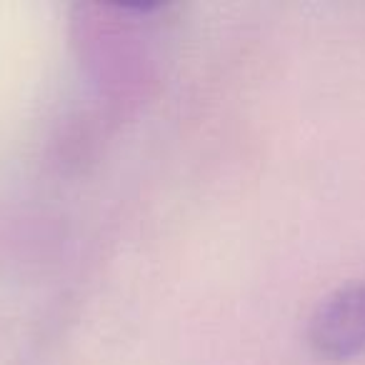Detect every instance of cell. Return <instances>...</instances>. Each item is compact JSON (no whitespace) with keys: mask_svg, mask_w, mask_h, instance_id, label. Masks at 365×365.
Segmentation results:
<instances>
[{"mask_svg":"<svg viewBox=\"0 0 365 365\" xmlns=\"http://www.w3.org/2000/svg\"><path fill=\"white\" fill-rule=\"evenodd\" d=\"M308 345L318 358L333 363L365 355V283L343 285L315 305Z\"/></svg>","mask_w":365,"mask_h":365,"instance_id":"6da1fadb","label":"cell"}]
</instances>
